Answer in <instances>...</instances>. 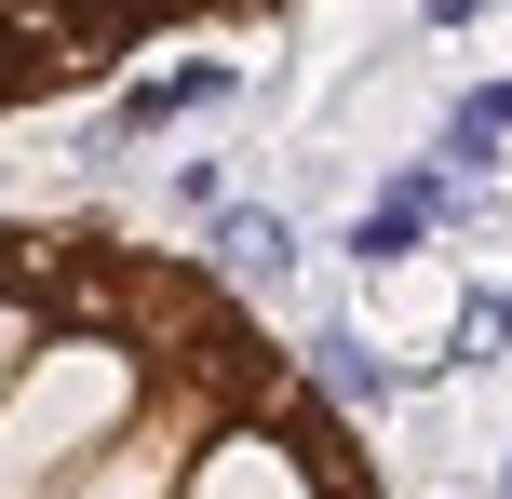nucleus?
Masks as SVG:
<instances>
[{
	"instance_id": "nucleus-2",
	"label": "nucleus",
	"mask_w": 512,
	"mask_h": 499,
	"mask_svg": "<svg viewBox=\"0 0 512 499\" xmlns=\"http://www.w3.org/2000/svg\"><path fill=\"white\" fill-rule=\"evenodd\" d=\"M216 95H230V68H176V81H135V95L108 108V135H162L176 108H216Z\"/></svg>"
},
{
	"instance_id": "nucleus-4",
	"label": "nucleus",
	"mask_w": 512,
	"mask_h": 499,
	"mask_svg": "<svg viewBox=\"0 0 512 499\" xmlns=\"http://www.w3.org/2000/svg\"><path fill=\"white\" fill-rule=\"evenodd\" d=\"M324 378H337V392H351V405H364V392H391V365H378V351H364V338H324Z\"/></svg>"
},
{
	"instance_id": "nucleus-3",
	"label": "nucleus",
	"mask_w": 512,
	"mask_h": 499,
	"mask_svg": "<svg viewBox=\"0 0 512 499\" xmlns=\"http://www.w3.org/2000/svg\"><path fill=\"white\" fill-rule=\"evenodd\" d=\"M216 243H230V270H270V284L297 270V230H283V216H230Z\"/></svg>"
},
{
	"instance_id": "nucleus-1",
	"label": "nucleus",
	"mask_w": 512,
	"mask_h": 499,
	"mask_svg": "<svg viewBox=\"0 0 512 499\" xmlns=\"http://www.w3.org/2000/svg\"><path fill=\"white\" fill-rule=\"evenodd\" d=\"M432 216H445V176H432V162H418V176H391L378 203H364V230H351V243H364V257H405V243L432 230Z\"/></svg>"
}]
</instances>
